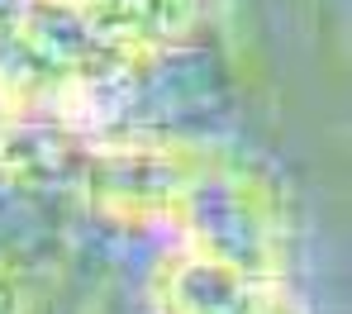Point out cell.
<instances>
[{
	"label": "cell",
	"instance_id": "obj_2",
	"mask_svg": "<svg viewBox=\"0 0 352 314\" xmlns=\"http://www.w3.org/2000/svg\"><path fill=\"white\" fill-rule=\"evenodd\" d=\"M48 124L43 115H38V105L24 96V86L0 67V157H10L14 148H24V138H29V128Z\"/></svg>",
	"mask_w": 352,
	"mask_h": 314
},
{
	"label": "cell",
	"instance_id": "obj_1",
	"mask_svg": "<svg viewBox=\"0 0 352 314\" xmlns=\"http://www.w3.org/2000/svg\"><path fill=\"white\" fill-rule=\"evenodd\" d=\"M153 314H305L291 267L243 262L205 243L167 238L148 271Z\"/></svg>",
	"mask_w": 352,
	"mask_h": 314
}]
</instances>
